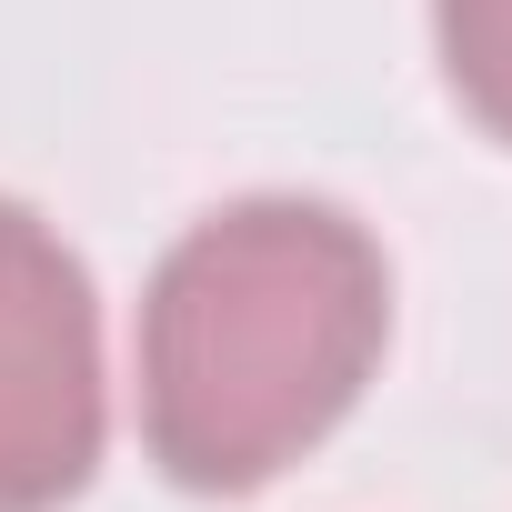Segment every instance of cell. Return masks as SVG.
I'll list each match as a JSON object with an SVG mask.
<instances>
[{
    "instance_id": "6da1fadb",
    "label": "cell",
    "mask_w": 512,
    "mask_h": 512,
    "mask_svg": "<svg viewBox=\"0 0 512 512\" xmlns=\"http://www.w3.org/2000/svg\"><path fill=\"white\" fill-rule=\"evenodd\" d=\"M392 282L362 221L241 201L201 221L141 302V432L191 492H251L312 452L382 362Z\"/></svg>"
},
{
    "instance_id": "7a4b0ae2",
    "label": "cell",
    "mask_w": 512,
    "mask_h": 512,
    "mask_svg": "<svg viewBox=\"0 0 512 512\" xmlns=\"http://www.w3.org/2000/svg\"><path fill=\"white\" fill-rule=\"evenodd\" d=\"M101 462V322L81 262L0 201V512H51Z\"/></svg>"
},
{
    "instance_id": "3957f363",
    "label": "cell",
    "mask_w": 512,
    "mask_h": 512,
    "mask_svg": "<svg viewBox=\"0 0 512 512\" xmlns=\"http://www.w3.org/2000/svg\"><path fill=\"white\" fill-rule=\"evenodd\" d=\"M442 21V71L472 101V121H492L512 141V0H432Z\"/></svg>"
}]
</instances>
